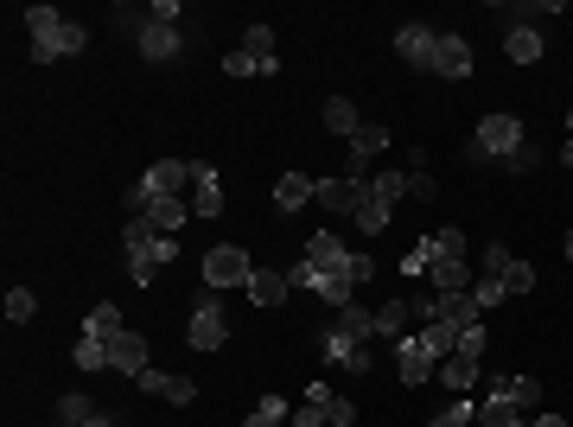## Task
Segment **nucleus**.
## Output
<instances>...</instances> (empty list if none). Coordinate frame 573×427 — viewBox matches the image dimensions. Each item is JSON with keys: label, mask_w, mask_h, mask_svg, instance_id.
Masks as SVG:
<instances>
[{"label": "nucleus", "mask_w": 573, "mask_h": 427, "mask_svg": "<svg viewBox=\"0 0 573 427\" xmlns=\"http://www.w3.org/2000/svg\"><path fill=\"white\" fill-rule=\"evenodd\" d=\"M421 345H427L433 357H453V351H459V332H453V326H440V319H433V326H421Z\"/></svg>", "instance_id": "obj_37"}, {"label": "nucleus", "mask_w": 573, "mask_h": 427, "mask_svg": "<svg viewBox=\"0 0 573 427\" xmlns=\"http://www.w3.org/2000/svg\"><path fill=\"white\" fill-rule=\"evenodd\" d=\"M370 192H376L382 204H402V198L414 192V173H370Z\"/></svg>", "instance_id": "obj_33"}, {"label": "nucleus", "mask_w": 573, "mask_h": 427, "mask_svg": "<svg viewBox=\"0 0 573 427\" xmlns=\"http://www.w3.org/2000/svg\"><path fill=\"white\" fill-rule=\"evenodd\" d=\"M357 198H363V179H325L319 185V204H325V211H338V217H351Z\"/></svg>", "instance_id": "obj_26"}, {"label": "nucleus", "mask_w": 573, "mask_h": 427, "mask_svg": "<svg viewBox=\"0 0 573 427\" xmlns=\"http://www.w3.org/2000/svg\"><path fill=\"white\" fill-rule=\"evenodd\" d=\"M459 351H465V357H484V326H465V332H459Z\"/></svg>", "instance_id": "obj_45"}, {"label": "nucleus", "mask_w": 573, "mask_h": 427, "mask_svg": "<svg viewBox=\"0 0 573 427\" xmlns=\"http://www.w3.org/2000/svg\"><path fill=\"white\" fill-rule=\"evenodd\" d=\"M351 294H357L351 268H332V275H319V300H325V306H338V313H344V306H351Z\"/></svg>", "instance_id": "obj_31"}, {"label": "nucleus", "mask_w": 573, "mask_h": 427, "mask_svg": "<svg viewBox=\"0 0 573 427\" xmlns=\"http://www.w3.org/2000/svg\"><path fill=\"white\" fill-rule=\"evenodd\" d=\"M90 415H96V402H90V396H64V402H58V427H83Z\"/></svg>", "instance_id": "obj_39"}, {"label": "nucleus", "mask_w": 573, "mask_h": 427, "mask_svg": "<svg viewBox=\"0 0 573 427\" xmlns=\"http://www.w3.org/2000/svg\"><path fill=\"white\" fill-rule=\"evenodd\" d=\"M325 128L344 134V141H351V134L363 128V122H357V109H351V96H332V102H325Z\"/></svg>", "instance_id": "obj_35"}, {"label": "nucleus", "mask_w": 573, "mask_h": 427, "mask_svg": "<svg viewBox=\"0 0 573 427\" xmlns=\"http://www.w3.org/2000/svg\"><path fill=\"white\" fill-rule=\"evenodd\" d=\"M121 204H128V217H141V224L166 230V236L179 230V224H191V198H166V192H147L141 179L128 185V198H121Z\"/></svg>", "instance_id": "obj_4"}, {"label": "nucleus", "mask_w": 573, "mask_h": 427, "mask_svg": "<svg viewBox=\"0 0 573 427\" xmlns=\"http://www.w3.org/2000/svg\"><path fill=\"white\" fill-rule=\"evenodd\" d=\"M433 319L453 326V332H465V326H478V319H484V306H478L472 287H465V294H440V313H433Z\"/></svg>", "instance_id": "obj_18"}, {"label": "nucleus", "mask_w": 573, "mask_h": 427, "mask_svg": "<svg viewBox=\"0 0 573 427\" xmlns=\"http://www.w3.org/2000/svg\"><path fill=\"white\" fill-rule=\"evenodd\" d=\"M179 26H172V20H147L141 26V58H179Z\"/></svg>", "instance_id": "obj_21"}, {"label": "nucleus", "mask_w": 573, "mask_h": 427, "mask_svg": "<svg viewBox=\"0 0 573 427\" xmlns=\"http://www.w3.org/2000/svg\"><path fill=\"white\" fill-rule=\"evenodd\" d=\"M287 294H293L287 268H255V275H249V300H255V306H281Z\"/></svg>", "instance_id": "obj_20"}, {"label": "nucleus", "mask_w": 573, "mask_h": 427, "mask_svg": "<svg viewBox=\"0 0 573 427\" xmlns=\"http://www.w3.org/2000/svg\"><path fill=\"white\" fill-rule=\"evenodd\" d=\"M325 408H332V389L312 383V389H306V402L287 415V427H325Z\"/></svg>", "instance_id": "obj_29"}, {"label": "nucleus", "mask_w": 573, "mask_h": 427, "mask_svg": "<svg viewBox=\"0 0 573 427\" xmlns=\"http://www.w3.org/2000/svg\"><path fill=\"white\" fill-rule=\"evenodd\" d=\"M306 262L319 268V275H332V268H344V262H351V249H344L332 230H319V236H312V243H306Z\"/></svg>", "instance_id": "obj_24"}, {"label": "nucleus", "mask_w": 573, "mask_h": 427, "mask_svg": "<svg viewBox=\"0 0 573 427\" xmlns=\"http://www.w3.org/2000/svg\"><path fill=\"white\" fill-rule=\"evenodd\" d=\"M223 211V185L211 160H191V217H217Z\"/></svg>", "instance_id": "obj_11"}, {"label": "nucleus", "mask_w": 573, "mask_h": 427, "mask_svg": "<svg viewBox=\"0 0 573 427\" xmlns=\"http://www.w3.org/2000/svg\"><path fill=\"white\" fill-rule=\"evenodd\" d=\"M121 249H128V275L141 281V287L160 275V268H172V255H179V243H172L166 230L141 224V217H128V230H121Z\"/></svg>", "instance_id": "obj_2"}, {"label": "nucleus", "mask_w": 573, "mask_h": 427, "mask_svg": "<svg viewBox=\"0 0 573 427\" xmlns=\"http://www.w3.org/2000/svg\"><path fill=\"white\" fill-rule=\"evenodd\" d=\"M567 262H573V230H567Z\"/></svg>", "instance_id": "obj_51"}, {"label": "nucleus", "mask_w": 573, "mask_h": 427, "mask_svg": "<svg viewBox=\"0 0 573 427\" xmlns=\"http://www.w3.org/2000/svg\"><path fill=\"white\" fill-rule=\"evenodd\" d=\"M433 383H446V389H459V396H465V389L478 383V357H465V351L440 357V377H433Z\"/></svg>", "instance_id": "obj_28"}, {"label": "nucleus", "mask_w": 573, "mask_h": 427, "mask_svg": "<svg viewBox=\"0 0 573 427\" xmlns=\"http://www.w3.org/2000/svg\"><path fill=\"white\" fill-rule=\"evenodd\" d=\"M408 300H382L376 306V338H402V326H408Z\"/></svg>", "instance_id": "obj_34"}, {"label": "nucleus", "mask_w": 573, "mask_h": 427, "mask_svg": "<svg viewBox=\"0 0 573 427\" xmlns=\"http://www.w3.org/2000/svg\"><path fill=\"white\" fill-rule=\"evenodd\" d=\"M191 351H217L223 338H230V319H223V306H217V287H204L198 306H191Z\"/></svg>", "instance_id": "obj_7"}, {"label": "nucleus", "mask_w": 573, "mask_h": 427, "mask_svg": "<svg viewBox=\"0 0 573 427\" xmlns=\"http://www.w3.org/2000/svg\"><path fill=\"white\" fill-rule=\"evenodd\" d=\"M71 357H77V370H109V345H96V338H77Z\"/></svg>", "instance_id": "obj_38"}, {"label": "nucleus", "mask_w": 573, "mask_h": 427, "mask_svg": "<svg viewBox=\"0 0 573 427\" xmlns=\"http://www.w3.org/2000/svg\"><path fill=\"white\" fill-rule=\"evenodd\" d=\"M312 192H319V179H312V173H281V179H274V211H300Z\"/></svg>", "instance_id": "obj_22"}, {"label": "nucleus", "mask_w": 573, "mask_h": 427, "mask_svg": "<svg viewBox=\"0 0 573 427\" xmlns=\"http://www.w3.org/2000/svg\"><path fill=\"white\" fill-rule=\"evenodd\" d=\"M344 268H351V281H370V275H376V262H370V255H351Z\"/></svg>", "instance_id": "obj_46"}, {"label": "nucleus", "mask_w": 573, "mask_h": 427, "mask_svg": "<svg viewBox=\"0 0 573 427\" xmlns=\"http://www.w3.org/2000/svg\"><path fill=\"white\" fill-rule=\"evenodd\" d=\"M236 51L255 64V77H274V71H281V51H274V32H268V26H249Z\"/></svg>", "instance_id": "obj_14"}, {"label": "nucleus", "mask_w": 573, "mask_h": 427, "mask_svg": "<svg viewBox=\"0 0 573 427\" xmlns=\"http://www.w3.org/2000/svg\"><path fill=\"white\" fill-rule=\"evenodd\" d=\"M484 275H491V281H503V294H510V300L535 287V268H529V262H516V255L503 249V243H491V249H484Z\"/></svg>", "instance_id": "obj_8"}, {"label": "nucleus", "mask_w": 573, "mask_h": 427, "mask_svg": "<svg viewBox=\"0 0 573 427\" xmlns=\"http://www.w3.org/2000/svg\"><path fill=\"white\" fill-rule=\"evenodd\" d=\"M242 427H287V421H274V415H262V408H255V415L242 421Z\"/></svg>", "instance_id": "obj_47"}, {"label": "nucleus", "mask_w": 573, "mask_h": 427, "mask_svg": "<svg viewBox=\"0 0 573 427\" xmlns=\"http://www.w3.org/2000/svg\"><path fill=\"white\" fill-rule=\"evenodd\" d=\"M121 332H128V319H121V306H109V300H102V306H90V319H83V332H77V338H96V345H115Z\"/></svg>", "instance_id": "obj_19"}, {"label": "nucleus", "mask_w": 573, "mask_h": 427, "mask_svg": "<svg viewBox=\"0 0 573 427\" xmlns=\"http://www.w3.org/2000/svg\"><path fill=\"white\" fill-rule=\"evenodd\" d=\"M134 383H141L147 396H166L172 408H191V402H198V383H191V377H172V370H141Z\"/></svg>", "instance_id": "obj_12"}, {"label": "nucleus", "mask_w": 573, "mask_h": 427, "mask_svg": "<svg viewBox=\"0 0 573 427\" xmlns=\"http://www.w3.org/2000/svg\"><path fill=\"white\" fill-rule=\"evenodd\" d=\"M287 281H293V287H312V294H319V268H312V262H306V255H300V262H293V268H287Z\"/></svg>", "instance_id": "obj_44"}, {"label": "nucleus", "mask_w": 573, "mask_h": 427, "mask_svg": "<svg viewBox=\"0 0 573 427\" xmlns=\"http://www.w3.org/2000/svg\"><path fill=\"white\" fill-rule=\"evenodd\" d=\"M472 294H478V306H484V313L510 300V294H503V281H491V275H478V281H472Z\"/></svg>", "instance_id": "obj_42"}, {"label": "nucleus", "mask_w": 573, "mask_h": 427, "mask_svg": "<svg viewBox=\"0 0 573 427\" xmlns=\"http://www.w3.org/2000/svg\"><path fill=\"white\" fill-rule=\"evenodd\" d=\"M141 185H147V192H166V198H185V185H191V160H160V166H147Z\"/></svg>", "instance_id": "obj_16"}, {"label": "nucleus", "mask_w": 573, "mask_h": 427, "mask_svg": "<svg viewBox=\"0 0 573 427\" xmlns=\"http://www.w3.org/2000/svg\"><path fill=\"white\" fill-rule=\"evenodd\" d=\"M83 427H115V415H102V408H96V415H90V421H83Z\"/></svg>", "instance_id": "obj_49"}, {"label": "nucleus", "mask_w": 573, "mask_h": 427, "mask_svg": "<svg viewBox=\"0 0 573 427\" xmlns=\"http://www.w3.org/2000/svg\"><path fill=\"white\" fill-rule=\"evenodd\" d=\"M503 51H510V64H542V32H535V26H510Z\"/></svg>", "instance_id": "obj_30"}, {"label": "nucleus", "mask_w": 573, "mask_h": 427, "mask_svg": "<svg viewBox=\"0 0 573 427\" xmlns=\"http://www.w3.org/2000/svg\"><path fill=\"white\" fill-rule=\"evenodd\" d=\"M325 427H357V402H351V396H332V408H325Z\"/></svg>", "instance_id": "obj_43"}, {"label": "nucleus", "mask_w": 573, "mask_h": 427, "mask_svg": "<svg viewBox=\"0 0 573 427\" xmlns=\"http://www.w3.org/2000/svg\"><path fill=\"white\" fill-rule=\"evenodd\" d=\"M433 77H472V45L459 32H440V51H433Z\"/></svg>", "instance_id": "obj_15"}, {"label": "nucleus", "mask_w": 573, "mask_h": 427, "mask_svg": "<svg viewBox=\"0 0 573 427\" xmlns=\"http://www.w3.org/2000/svg\"><path fill=\"white\" fill-rule=\"evenodd\" d=\"M109 370H121V377H141V370H153V364H147V338H141V332H121L115 345H109Z\"/></svg>", "instance_id": "obj_17"}, {"label": "nucleus", "mask_w": 573, "mask_h": 427, "mask_svg": "<svg viewBox=\"0 0 573 427\" xmlns=\"http://www.w3.org/2000/svg\"><path fill=\"white\" fill-rule=\"evenodd\" d=\"M255 275V262H249V249H236V243H217L211 255H204V287H249Z\"/></svg>", "instance_id": "obj_6"}, {"label": "nucleus", "mask_w": 573, "mask_h": 427, "mask_svg": "<svg viewBox=\"0 0 573 427\" xmlns=\"http://www.w3.org/2000/svg\"><path fill=\"white\" fill-rule=\"evenodd\" d=\"M516 427H567L561 415H535V421H516Z\"/></svg>", "instance_id": "obj_48"}, {"label": "nucleus", "mask_w": 573, "mask_h": 427, "mask_svg": "<svg viewBox=\"0 0 573 427\" xmlns=\"http://www.w3.org/2000/svg\"><path fill=\"white\" fill-rule=\"evenodd\" d=\"M395 370H402V383H408V389H421V383L440 377V357H433L421 338H395Z\"/></svg>", "instance_id": "obj_9"}, {"label": "nucleus", "mask_w": 573, "mask_h": 427, "mask_svg": "<svg viewBox=\"0 0 573 427\" xmlns=\"http://www.w3.org/2000/svg\"><path fill=\"white\" fill-rule=\"evenodd\" d=\"M389 147V128H376V122H363L357 134H351V153H344V179H370L363 166L376 160V153Z\"/></svg>", "instance_id": "obj_10"}, {"label": "nucleus", "mask_w": 573, "mask_h": 427, "mask_svg": "<svg viewBox=\"0 0 573 427\" xmlns=\"http://www.w3.org/2000/svg\"><path fill=\"white\" fill-rule=\"evenodd\" d=\"M516 421H523V408H510V402H497V396L478 402V427H516Z\"/></svg>", "instance_id": "obj_36"}, {"label": "nucleus", "mask_w": 573, "mask_h": 427, "mask_svg": "<svg viewBox=\"0 0 573 427\" xmlns=\"http://www.w3.org/2000/svg\"><path fill=\"white\" fill-rule=\"evenodd\" d=\"M567 147H573V109H567Z\"/></svg>", "instance_id": "obj_50"}, {"label": "nucleus", "mask_w": 573, "mask_h": 427, "mask_svg": "<svg viewBox=\"0 0 573 427\" xmlns=\"http://www.w3.org/2000/svg\"><path fill=\"white\" fill-rule=\"evenodd\" d=\"M319 357L338 370H351V377H370V338L351 332V326H325L319 332Z\"/></svg>", "instance_id": "obj_5"}, {"label": "nucleus", "mask_w": 573, "mask_h": 427, "mask_svg": "<svg viewBox=\"0 0 573 427\" xmlns=\"http://www.w3.org/2000/svg\"><path fill=\"white\" fill-rule=\"evenodd\" d=\"M389 217H395V204H382V198L370 192V179H363V198H357V211H351V224H357V230H370V236H376V230H389Z\"/></svg>", "instance_id": "obj_25"}, {"label": "nucleus", "mask_w": 573, "mask_h": 427, "mask_svg": "<svg viewBox=\"0 0 573 427\" xmlns=\"http://www.w3.org/2000/svg\"><path fill=\"white\" fill-rule=\"evenodd\" d=\"M26 32H32V58L51 64V58H71V51L90 45V26L64 20L58 7H26Z\"/></svg>", "instance_id": "obj_1"}, {"label": "nucleus", "mask_w": 573, "mask_h": 427, "mask_svg": "<svg viewBox=\"0 0 573 427\" xmlns=\"http://www.w3.org/2000/svg\"><path fill=\"white\" fill-rule=\"evenodd\" d=\"M395 51L414 64V71H433V51H440V32L433 26H402L395 32Z\"/></svg>", "instance_id": "obj_13"}, {"label": "nucleus", "mask_w": 573, "mask_h": 427, "mask_svg": "<svg viewBox=\"0 0 573 427\" xmlns=\"http://www.w3.org/2000/svg\"><path fill=\"white\" fill-rule=\"evenodd\" d=\"M523 122L516 115H484L478 134H472V160H491V166H510L516 153H523Z\"/></svg>", "instance_id": "obj_3"}, {"label": "nucleus", "mask_w": 573, "mask_h": 427, "mask_svg": "<svg viewBox=\"0 0 573 427\" xmlns=\"http://www.w3.org/2000/svg\"><path fill=\"white\" fill-rule=\"evenodd\" d=\"M39 313V294H32V287H13L7 294V319H32Z\"/></svg>", "instance_id": "obj_41"}, {"label": "nucleus", "mask_w": 573, "mask_h": 427, "mask_svg": "<svg viewBox=\"0 0 573 427\" xmlns=\"http://www.w3.org/2000/svg\"><path fill=\"white\" fill-rule=\"evenodd\" d=\"M433 427H478V408H472V402L459 396L453 408H446V415H433Z\"/></svg>", "instance_id": "obj_40"}, {"label": "nucleus", "mask_w": 573, "mask_h": 427, "mask_svg": "<svg viewBox=\"0 0 573 427\" xmlns=\"http://www.w3.org/2000/svg\"><path fill=\"white\" fill-rule=\"evenodd\" d=\"M433 262H440V236H421V243L402 255V275H433Z\"/></svg>", "instance_id": "obj_32"}, {"label": "nucleus", "mask_w": 573, "mask_h": 427, "mask_svg": "<svg viewBox=\"0 0 573 427\" xmlns=\"http://www.w3.org/2000/svg\"><path fill=\"white\" fill-rule=\"evenodd\" d=\"M491 396L510 402V408H535V402H542V383H535V377H497Z\"/></svg>", "instance_id": "obj_27"}, {"label": "nucleus", "mask_w": 573, "mask_h": 427, "mask_svg": "<svg viewBox=\"0 0 573 427\" xmlns=\"http://www.w3.org/2000/svg\"><path fill=\"white\" fill-rule=\"evenodd\" d=\"M427 281H433V294H465V287H472V268H465V255H440Z\"/></svg>", "instance_id": "obj_23"}]
</instances>
